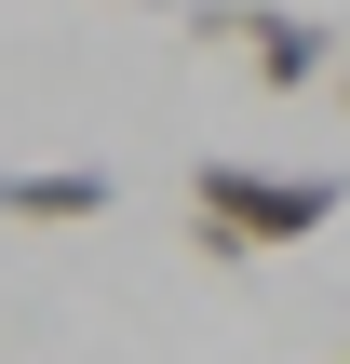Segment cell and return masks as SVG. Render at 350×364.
<instances>
[{"instance_id":"6da1fadb","label":"cell","mask_w":350,"mask_h":364,"mask_svg":"<svg viewBox=\"0 0 350 364\" xmlns=\"http://www.w3.org/2000/svg\"><path fill=\"white\" fill-rule=\"evenodd\" d=\"M350 189L337 176H270V162H189V243L202 257H270V243H310Z\"/></svg>"},{"instance_id":"7a4b0ae2","label":"cell","mask_w":350,"mask_h":364,"mask_svg":"<svg viewBox=\"0 0 350 364\" xmlns=\"http://www.w3.org/2000/svg\"><path fill=\"white\" fill-rule=\"evenodd\" d=\"M189 41H229L270 95H310L337 81V27L324 14H270V0H189Z\"/></svg>"},{"instance_id":"3957f363","label":"cell","mask_w":350,"mask_h":364,"mask_svg":"<svg viewBox=\"0 0 350 364\" xmlns=\"http://www.w3.org/2000/svg\"><path fill=\"white\" fill-rule=\"evenodd\" d=\"M0 216L81 230V216H108V162H0Z\"/></svg>"},{"instance_id":"277c9868","label":"cell","mask_w":350,"mask_h":364,"mask_svg":"<svg viewBox=\"0 0 350 364\" xmlns=\"http://www.w3.org/2000/svg\"><path fill=\"white\" fill-rule=\"evenodd\" d=\"M337 95H350V54H337Z\"/></svg>"}]
</instances>
